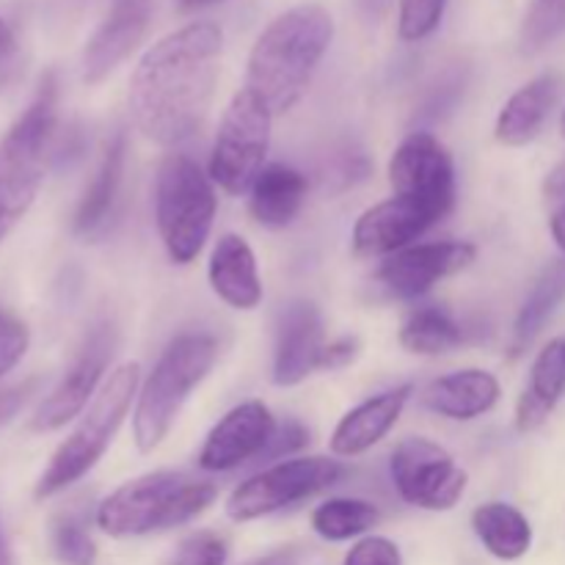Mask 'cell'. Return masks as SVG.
<instances>
[{
  "label": "cell",
  "mask_w": 565,
  "mask_h": 565,
  "mask_svg": "<svg viewBox=\"0 0 565 565\" xmlns=\"http://www.w3.org/2000/svg\"><path fill=\"white\" fill-rule=\"evenodd\" d=\"M221 50L224 31L196 20L141 55L127 88V108L149 141L177 147L202 130L218 86Z\"/></svg>",
  "instance_id": "1"
},
{
  "label": "cell",
  "mask_w": 565,
  "mask_h": 565,
  "mask_svg": "<svg viewBox=\"0 0 565 565\" xmlns=\"http://www.w3.org/2000/svg\"><path fill=\"white\" fill-rule=\"evenodd\" d=\"M334 36V20L323 6H296L268 22L248 53L246 88L274 116L287 114L307 92L315 70Z\"/></svg>",
  "instance_id": "2"
},
{
  "label": "cell",
  "mask_w": 565,
  "mask_h": 565,
  "mask_svg": "<svg viewBox=\"0 0 565 565\" xmlns=\"http://www.w3.org/2000/svg\"><path fill=\"white\" fill-rule=\"evenodd\" d=\"M210 480L185 472H149L119 486L97 508V527L110 539H141L160 530L180 527L213 505Z\"/></svg>",
  "instance_id": "3"
},
{
  "label": "cell",
  "mask_w": 565,
  "mask_h": 565,
  "mask_svg": "<svg viewBox=\"0 0 565 565\" xmlns=\"http://www.w3.org/2000/svg\"><path fill=\"white\" fill-rule=\"evenodd\" d=\"M138 384H141L138 362L121 364V367H116L108 375V381L97 392V397H94L88 412L81 417V423L75 425V430L50 456L47 469L42 472L36 491H33L36 500L61 494V491L70 489L81 478H86L97 467V461L105 456L110 441H114L116 430L125 423L132 401L138 397Z\"/></svg>",
  "instance_id": "4"
},
{
  "label": "cell",
  "mask_w": 565,
  "mask_h": 565,
  "mask_svg": "<svg viewBox=\"0 0 565 565\" xmlns=\"http://www.w3.org/2000/svg\"><path fill=\"white\" fill-rule=\"evenodd\" d=\"M218 359V342L210 334H180L149 373L138 392L132 436L141 452H152L169 436L177 414L191 392L202 384Z\"/></svg>",
  "instance_id": "5"
},
{
  "label": "cell",
  "mask_w": 565,
  "mask_h": 565,
  "mask_svg": "<svg viewBox=\"0 0 565 565\" xmlns=\"http://www.w3.org/2000/svg\"><path fill=\"white\" fill-rule=\"evenodd\" d=\"M154 218L171 263L188 265L202 254L215 221L210 174L188 154H169L154 185Z\"/></svg>",
  "instance_id": "6"
},
{
  "label": "cell",
  "mask_w": 565,
  "mask_h": 565,
  "mask_svg": "<svg viewBox=\"0 0 565 565\" xmlns=\"http://www.w3.org/2000/svg\"><path fill=\"white\" fill-rule=\"evenodd\" d=\"M270 125H274V114L257 94L241 88L232 97L221 116L213 158H210V180L221 191L232 196L252 191L268 158Z\"/></svg>",
  "instance_id": "7"
},
{
  "label": "cell",
  "mask_w": 565,
  "mask_h": 565,
  "mask_svg": "<svg viewBox=\"0 0 565 565\" xmlns=\"http://www.w3.org/2000/svg\"><path fill=\"white\" fill-rule=\"evenodd\" d=\"M345 478V467L331 458H292L279 461L263 472L243 480L226 500V516L232 522H254L270 513L309 500Z\"/></svg>",
  "instance_id": "8"
},
{
  "label": "cell",
  "mask_w": 565,
  "mask_h": 565,
  "mask_svg": "<svg viewBox=\"0 0 565 565\" xmlns=\"http://www.w3.org/2000/svg\"><path fill=\"white\" fill-rule=\"evenodd\" d=\"M390 472L397 494L423 511H450L461 502L469 483L450 452L423 436H408L395 447Z\"/></svg>",
  "instance_id": "9"
},
{
  "label": "cell",
  "mask_w": 565,
  "mask_h": 565,
  "mask_svg": "<svg viewBox=\"0 0 565 565\" xmlns=\"http://www.w3.org/2000/svg\"><path fill=\"white\" fill-rule=\"evenodd\" d=\"M390 185L395 196L430 210L441 221L456 204V166L450 152L430 132H412L392 154Z\"/></svg>",
  "instance_id": "10"
},
{
  "label": "cell",
  "mask_w": 565,
  "mask_h": 565,
  "mask_svg": "<svg viewBox=\"0 0 565 565\" xmlns=\"http://www.w3.org/2000/svg\"><path fill=\"white\" fill-rule=\"evenodd\" d=\"M114 329H108V326H103V329H97L88 337L81 356L72 362V367L66 370V375L58 381V386H55V390L44 397L42 406L36 408V414H33L31 419V430H36V434H50V430L64 428L66 423L81 417L86 403L92 401L94 392H97L105 370H108L110 356H114Z\"/></svg>",
  "instance_id": "11"
},
{
  "label": "cell",
  "mask_w": 565,
  "mask_h": 565,
  "mask_svg": "<svg viewBox=\"0 0 565 565\" xmlns=\"http://www.w3.org/2000/svg\"><path fill=\"white\" fill-rule=\"evenodd\" d=\"M475 257H478V248L472 243H417L386 257L379 268V281L395 298H419L441 279L469 268Z\"/></svg>",
  "instance_id": "12"
},
{
  "label": "cell",
  "mask_w": 565,
  "mask_h": 565,
  "mask_svg": "<svg viewBox=\"0 0 565 565\" xmlns=\"http://www.w3.org/2000/svg\"><path fill=\"white\" fill-rule=\"evenodd\" d=\"M276 434V419L263 401H246L232 408L204 439L199 469L232 472L243 463L263 458Z\"/></svg>",
  "instance_id": "13"
},
{
  "label": "cell",
  "mask_w": 565,
  "mask_h": 565,
  "mask_svg": "<svg viewBox=\"0 0 565 565\" xmlns=\"http://www.w3.org/2000/svg\"><path fill=\"white\" fill-rule=\"evenodd\" d=\"M434 224H439V218L430 210L408 199L392 196L359 215L351 237L353 252L359 257H392L414 246V241L423 237Z\"/></svg>",
  "instance_id": "14"
},
{
  "label": "cell",
  "mask_w": 565,
  "mask_h": 565,
  "mask_svg": "<svg viewBox=\"0 0 565 565\" xmlns=\"http://www.w3.org/2000/svg\"><path fill=\"white\" fill-rule=\"evenodd\" d=\"M152 0H114L83 50V81L99 83L138 47L149 25Z\"/></svg>",
  "instance_id": "15"
},
{
  "label": "cell",
  "mask_w": 565,
  "mask_h": 565,
  "mask_svg": "<svg viewBox=\"0 0 565 565\" xmlns=\"http://www.w3.org/2000/svg\"><path fill=\"white\" fill-rule=\"evenodd\" d=\"M55 127H58V86L55 77L47 75L20 119L0 138V174L42 169V158L47 154Z\"/></svg>",
  "instance_id": "16"
},
{
  "label": "cell",
  "mask_w": 565,
  "mask_h": 565,
  "mask_svg": "<svg viewBox=\"0 0 565 565\" xmlns=\"http://www.w3.org/2000/svg\"><path fill=\"white\" fill-rule=\"evenodd\" d=\"M323 351V320H320L318 309L307 301H298L292 307H287L285 318L279 323V334H276L274 384H301L315 370H320Z\"/></svg>",
  "instance_id": "17"
},
{
  "label": "cell",
  "mask_w": 565,
  "mask_h": 565,
  "mask_svg": "<svg viewBox=\"0 0 565 565\" xmlns=\"http://www.w3.org/2000/svg\"><path fill=\"white\" fill-rule=\"evenodd\" d=\"M412 392V384H401L395 386V390L381 392V395L370 397V401L351 408L334 428V436H331V452L342 458H353L379 445V441L397 425Z\"/></svg>",
  "instance_id": "18"
},
{
  "label": "cell",
  "mask_w": 565,
  "mask_h": 565,
  "mask_svg": "<svg viewBox=\"0 0 565 565\" xmlns=\"http://www.w3.org/2000/svg\"><path fill=\"white\" fill-rule=\"evenodd\" d=\"M497 401H500V381L486 370H458L441 375L423 392V406L428 412L456 423L483 417L497 406Z\"/></svg>",
  "instance_id": "19"
},
{
  "label": "cell",
  "mask_w": 565,
  "mask_h": 565,
  "mask_svg": "<svg viewBox=\"0 0 565 565\" xmlns=\"http://www.w3.org/2000/svg\"><path fill=\"white\" fill-rule=\"evenodd\" d=\"M210 287L232 309H257L263 301L257 257L241 235H224L210 254Z\"/></svg>",
  "instance_id": "20"
},
{
  "label": "cell",
  "mask_w": 565,
  "mask_h": 565,
  "mask_svg": "<svg viewBox=\"0 0 565 565\" xmlns=\"http://www.w3.org/2000/svg\"><path fill=\"white\" fill-rule=\"evenodd\" d=\"M557 97H561V81L552 72L539 75L527 86L519 88L497 116V141L505 147H527L530 141H535L539 132L544 130Z\"/></svg>",
  "instance_id": "21"
},
{
  "label": "cell",
  "mask_w": 565,
  "mask_h": 565,
  "mask_svg": "<svg viewBox=\"0 0 565 565\" xmlns=\"http://www.w3.org/2000/svg\"><path fill=\"white\" fill-rule=\"evenodd\" d=\"M309 182L298 169L285 163H270L259 171L248 196L254 221L268 230H285L301 213L307 202Z\"/></svg>",
  "instance_id": "22"
},
{
  "label": "cell",
  "mask_w": 565,
  "mask_h": 565,
  "mask_svg": "<svg viewBox=\"0 0 565 565\" xmlns=\"http://www.w3.org/2000/svg\"><path fill=\"white\" fill-rule=\"evenodd\" d=\"M565 392V351L563 340H552L539 353L530 373V384L524 386L516 406V428L522 434L539 430L550 419Z\"/></svg>",
  "instance_id": "23"
},
{
  "label": "cell",
  "mask_w": 565,
  "mask_h": 565,
  "mask_svg": "<svg viewBox=\"0 0 565 565\" xmlns=\"http://www.w3.org/2000/svg\"><path fill=\"white\" fill-rule=\"evenodd\" d=\"M472 527L480 544L497 561H519L533 546V527L519 508L505 502H486L472 513Z\"/></svg>",
  "instance_id": "24"
},
{
  "label": "cell",
  "mask_w": 565,
  "mask_h": 565,
  "mask_svg": "<svg viewBox=\"0 0 565 565\" xmlns=\"http://www.w3.org/2000/svg\"><path fill=\"white\" fill-rule=\"evenodd\" d=\"M121 171H125V136L116 132L114 141L105 147L103 163H99L92 185H88V191L83 193L81 204H77V213H75L77 235H94V232L108 221L110 210H114V202H116V193H119V185H121Z\"/></svg>",
  "instance_id": "25"
},
{
  "label": "cell",
  "mask_w": 565,
  "mask_h": 565,
  "mask_svg": "<svg viewBox=\"0 0 565 565\" xmlns=\"http://www.w3.org/2000/svg\"><path fill=\"white\" fill-rule=\"evenodd\" d=\"M565 301V259L555 263L550 270H544L539 281H535L533 292L524 301L522 312H519L516 326H513V348L516 353L527 348L530 342L539 337L546 320L557 312V307Z\"/></svg>",
  "instance_id": "26"
},
{
  "label": "cell",
  "mask_w": 565,
  "mask_h": 565,
  "mask_svg": "<svg viewBox=\"0 0 565 565\" xmlns=\"http://www.w3.org/2000/svg\"><path fill=\"white\" fill-rule=\"evenodd\" d=\"M461 326L436 307L414 309L401 329V345L417 356H439L461 345Z\"/></svg>",
  "instance_id": "27"
},
{
  "label": "cell",
  "mask_w": 565,
  "mask_h": 565,
  "mask_svg": "<svg viewBox=\"0 0 565 565\" xmlns=\"http://www.w3.org/2000/svg\"><path fill=\"white\" fill-rule=\"evenodd\" d=\"M379 519L381 513L373 502L340 497V500H329L323 502V505L315 508L312 530L323 541H334V544H340V541H351V539H359V535H364L370 527H375Z\"/></svg>",
  "instance_id": "28"
},
{
  "label": "cell",
  "mask_w": 565,
  "mask_h": 565,
  "mask_svg": "<svg viewBox=\"0 0 565 565\" xmlns=\"http://www.w3.org/2000/svg\"><path fill=\"white\" fill-rule=\"evenodd\" d=\"M42 180V169H22L0 174V243L20 224V218L31 210V204L36 202Z\"/></svg>",
  "instance_id": "29"
},
{
  "label": "cell",
  "mask_w": 565,
  "mask_h": 565,
  "mask_svg": "<svg viewBox=\"0 0 565 565\" xmlns=\"http://www.w3.org/2000/svg\"><path fill=\"white\" fill-rule=\"evenodd\" d=\"M565 31V0H533L522 28V50L539 53Z\"/></svg>",
  "instance_id": "30"
},
{
  "label": "cell",
  "mask_w": 565,
  "mask_h": 565,
  "mask_svg": "<svg viewBox=\"0 0 565 565\" xmlns=\"http://www.w3.org/2000/svg\"><path fill=\"white\" fill-rule=\"evenodd\" d=\"M53 552L64 565H94L97 561V544L83 527L81 519L64 516L53 527Z\"/></svg>",
  "instance_id": "31"
},
{
  "label": "cell",
  "mask_w": 565,
  "mask_h": 565,
  "mask_svg": "<svg viewBox=\"0 0 565 565\" xmlns=\"http://www.w3.org/2000/svg\"><path fill=\"white\" fill-rule=\"evenodd\" d=\"M445 9L447 0H401L397 31H401L403 42H423V39H428L439 28Z\"/></svg>",
  "instance_id": "32"
},
{
  "label": "cell",
  "mask_w": 565,
  "mask_h": 565,
  "mask_svg": "<svg viewBox=\"0 0 565 565\" xmlns=\"http://www.w3.org/2000/svg\"><path fill=\"white\" fill-rule=\"evenodd\" d=\"M226 557H230V546L221 535L207 533H193L177 546L174 557H171V565H226Z\"/></svg>",
  "instance_id": "33"
},
{
  "label": "cell",
  "mask_w": 565,
  "mask_h": 565,
  "mask_svg": "<svg viewBox=\"0 0 565 565\" xmlns=\"http://www.w3.org/2000/svg\"><path fill=\"white\" fill-rule=\"evenodd\" d=\"M28 345H31L28 326L17 315L0 309V379L9 375L25 359Z\"/></svg>",
  "instance_id": "34"
},
{
  "label": "cell",
  "mask_w": 565,
  "mask_h": 565,
  "mask_svg": "<svg viewBox=\"0 0 565 565\" xmlns=\"http://www.w3.org/2000/svg\"><path fill=\"white\" fill-rule=\"evenodd\" d=\"M342 565H403V557L401 550L390 539L370 535V539H362L348 552Z\"/></svg>",
  "instance_id": "35"
},
{
  "label": "cell",
  "mask_w": 565,
  "mask_h": 565,
  "mask_svg": "<svg viewBox=\"0 0 565 565\" xmlns=\"http://www.w3.org/2000/svg\"><path fill=\"white\" fill-rule=\"evenodd\" d=\"M307 441H309V430L303 428L298 419H287L285 425H276L274 439H270L268 450L263 452V458H259V461H279V458L292 456V452L301 450Z\"/></svg>",
  "instance_id": "36"
},
{
  "label": "cell",
  "mask_w": 565,
  "mask_h": 565,
  "mask_svg": "<svg viewBox=\"0 0 565 565\" xmlns=\"http://www.w3.org/2000/svg\"><path fill=\"white\" fill-rule=\"evenodd\" d=\"M36 386H39L36 379H28V381H20V384L9 386V390H0V428H3L6 423H11V419L25 408V403L31 401Z\"/></svg>",
  "instance_id": "37"
},
{
  "label": "cell",
  "mask_w": 565,
  "mask_h": 565,
  "mask_svg": "<svg viewBox=\"0 0 565 565\" xmlns=\"http://www.w3.org/2000/svg\"><path fill=\"white\" fill-rule=\"evenodd\" d=\"M359 353V342L353 337H340L334 342H326L323 362H320V370H340L345 364H351Z\"/></svg>",
  "instance_id": "38"
},
{
  "label": "cell",
  "mask_w": 565,
  "mask_h": 565,
  "mask_svg": "<svg viewBox=\"0 0 565 565\" xmlns=\"http://www.w3.org/2000/svg\"><path fill=\"white\" fill-rule=\"evenodd\" d=\"M546 196L550 199H565V160L555 166L550 177H546Z\"/></svg>",
  "instance_id": "39"
},
{
  "label": "cell",
  "mask_w": 565,
  "mask_h": 565,
  "mask_svg": "<svg viewBox=\"0 0 565 565\" xmlns=\"http://www.w3.org/2000/svg\"><path fill=\"white\" fill-rule=\"evenodd\" d=\"M17 44H14V33H11V28L6 25V20L0 17V66L9 64L11 55H14Z\"/></svg>",
  "instance_id": "40"
},
{
  "label": "cell",
  "mask_w": 565,
  "mask_h": 565,
  "mask_svg": "<svg viewBox=\"0 0 565 565\" xmlns=\"http://www.w3.org/2000/svg\"><path fill=\"white\" fill-rule=\"evenodd\" d=\"M252 565H298V552L296 550H279L274 555H265Z\"/></svg>",
  "instance_id": "41"
},
{
  "label": "cell",
  "mask_w": 565,
  "mask_h": 565,
  "mask_svg": "<svg viewBox=\"0 0 565 565\" xmlns=\"http://www.w3.org/2000/svg\"><path fill=\"white\" fill-rule=\"evenodd\" d=\"M550 230H552V237H555L557 248L565 254V204L550 218Z\"/></svg>",
  "instance_id": "42"
},
{
  "label": "cell",
  "mask_w": 565,
  "mask_h": 565,
  "mask_svg": "<svg viewBox=\"0 0 565 565\" xmlns=\"http://www.w3.org/2000/svg\"><path fill=\"white\" fill-rule=\"evenodd\" d=\"M0 565H14V557H11L9 544H6L3 527H0Z\"/></svg>",
  "instance_id": "43"
},
{
  "label": "cell",
  "mask_w": 565,
  "mask_h": 565,
  "mask_svg": "<svg viewBox=\"0 0 565 565\" xmlns=\"http://www.w3.org/2000/svg\"><path fill=\"white\" fill-rule=\"evenodd\" d=\"M177 3H180L185 11H191V9H202V6L215 3V0H177Z\"/></svg>",
  "instance_id": "44"
},
{
  "label": "cell",
  "mask_w": 565,
  "mask_h": 565,
  "mask_svg": "<svg viewBox=\"0 0 565 565\" xmlns=\"http://www.w3.org/2000/svg\"><path fill=\"white\" fill-rule=\"evenodd\" d=\"M561 132H563V138H565V110H563V116H561Z\"/></svg>",
  "instance_id": "45"
},
{
  "label": "cell",
  "mask_w": 565,
  "mask_h": 565,
  "mask_svg": "<svg viewBox=\"0 0 565 565\" xmlns=\"http://www.w3.org/2000/svg\"><path fill=\"white\" fill-rule=\"evenodd\" d=\"M563 351H565V340H563Z\"/></svg>",
  "instance_id": "46"
}]
</instances>
